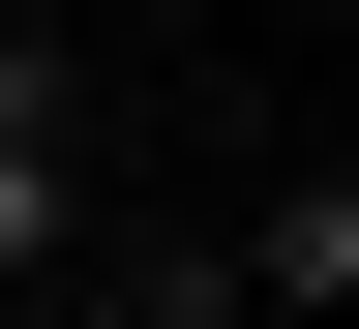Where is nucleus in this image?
Listing matches in <instances>:
<instances>
[{
    "label": "nucleus",
    "mask_w": 359,
    "mask_h": 329,
    "mask_svg": "<svg viewBox=\"0 0 359 329\" xmlns=\"http://www.w3.org/2000/svg\"><path fill=\"white\" fill-rule=\"evenodd\" d=\"M0 120H60V30H30V0H0Z\"/></svg>",
    "instance_id": "nucleus-4"
},
{
    "label": "nucleus",
    "mask_w": 359,
    "mask_h": 329,
    "mask_svg": "<svg viewBox=\"0 0 359 329\" xmlns=\"http://www.w3.org/2000/svg\"><path fill=\"white\" fill-rule=\"evenodd\" d=\"M150 329H299V300H269V269H150Z\"/></svg>",
    "instance_id": "nucleus-3"
},
{
    "label": "nucleus",
    "mask_w": 359,
    "mask_h": 329,
    "mask_svg": "<svg viewBox=\"0 0 359 329\" xmlns=\"http://www.w3.org/2000/svg\"><path fill=\"white\" fill-rule=\"evenodd\" d=\"M60 240H90V180H60V120H0V300H60Z\"/></svg>",
    "instance_id": "nucleus-2"
},
{
    "label": "nucleus",
    "mask_w": 359,
    "mask_h": 329,
    "mask_svg": "<svg viewBox=\"0 0 359 329\" xmlns=\"http://www.w3.org/2000/svg\"><path fill=\"white\" fill-rule=\"evenodd\" d=\"M240 269H269L299 329H359V180H269V240H240Z\"/></svg>",
    "instance_id": "nucleus-1"
}]
</instances>
